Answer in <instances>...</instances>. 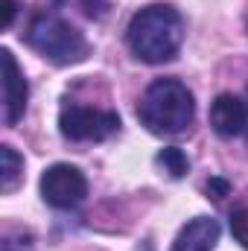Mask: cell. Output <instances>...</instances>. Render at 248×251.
Returning <instances> with one entry per match:
<instances>
[{
  "instance_id": "obj_5",
  "label": "cell",
  "mask_w": 248,
  "mask_h": 251,
  "mask_svg": "<svg viewBox=\"0 0 248 251\" xmlns=\"http://www.w3.org/2000/svg\"><path fill=\"white\" fill-rule=\"evenodd\" d=\"M41 199L56 210H73L88 199V178L73 164H53L41 176Z\"/></svg>"
},
{
  "instance_id": "obj_6",
  "label": "cell",
  "mask_w": 248,
  "mask_h": 251,
  "mask_svg": "<svg viewBox=\"0 0 248 251\" xmlns=\"http://www.w3.org/2000/svg\"><path fill=\"white\" fill-rule=\"evenodd\" d=\"M0 62H3V123L18 126L26 111L29 85H26L24 70L15 62L12 50H0Z\"/></svg>"
},
{
  "instance_id": "obj_1",
  "label": "cell",
  "mask_w": 248,
  "mask_h": 251,
  "mask_svg": "<svg viewBox=\"0 0 248 251\" xmlns=\"http://www.w3.org/2000/svg\"><path fill=\"white\" fill-rule=\"evenodd\" d=\"M125 44L143 64L173 62L184 44V18L170 3H152L131 15L125 26Z\"/></svg>"
},
{
  "instance_id": "obj_14",
  "label": "cell",
  "mask_w": 248,
  "mask_h": 251,
  "mask_svg": "<svg viewBox=\"0 0 248 251\" xmlns=\"http://www.w3.org/2000/svg\"><path fill=\"white\" fill-rule=\"evenodd\" d=\"M246 97H248V88H246Z\"/></svg>"
},
{
  "instance_id": "obj_8",
  "label": "cell",
  "mask_w": 248,
  "mask_h": 251,
  "mask_svg": "<svg viewBox=\"0 0 248 251\" xmlns=\"http://www.w3.org/2000/svg\"><path fill=\"white\" fill-rule=\"evenodd\" d=\"M222 225L213 216H196L178 231L175 243L170 251H213L219 243Z\"/></svg>"
},
{
  "instance_id": "obj_13",
  "label": "cell",
  "mask_w": 248,
  "mask_h": 251,
  "mask_svg": "<svg viewBox=\"0 0 248 251\" xmlns=\"http://www.w3.org/2000/svg\"><path fill=\"white\" fill-rule=\"evenodd\" d=\"M15 12H18V3H15V0H6V21H3V26H6V29L12 26V21H15Z\"/></svg>"
},
{
  "instance_id": "obj_3",
  "label": "cell",
  "mask_w": 248,
  "mask_h": 251,
  "mask_svg": "<svg viewBox=\"0 0 248 251\" xmlns=\"http://www.w3.org/2000/svg\"><path fill=\"white\" fill-rule=\"evenodd\" d=\"M24 41L47 62L67 67V64H79L88 59L91 44L88 38L56 12H38L32 15V21L26 24Z\"/></svg>"
},
{
  "instance_id": "obj_4",
  "label": "cell",
  "mask_w": 248,
  "mask_h": 251,
  "mask_svg": "<svg viewBox=\"0 0 248 251\" xmlns=\"http://www.w3.org/2000/svg\"><path fill=\"white\" fill-rule=\"evenodd\" d=\"M59 131L73 143H99L120 131V117L117 111L91 108L67 100L59 111Z\"/></svg>"
},
{
  "instance_id": "obj_12",
  "label": "cell",
  "mask_w": 248,
  "mask_h": 251,
  "mask_svg": "<svg viewBox=\"0 0 248 251\" xmlns=\"http://www.w3.org/2000/svg\"><path fill=\"white\" fill-rule=\"evenodd\" d=\"M204 193H207V199L222 201L225 196H231V181H228V178H222V176H213V178L204 184Z\"/></svg>"
},
{
  "instance_id": "obj_9",
  "label": "cell",
  "mask_w": 248,
  "mask_h": 251,
  "mask_svg": "<svg viewBox=\"0 0 248 251\" xmlns=\"http://www.w3.org/2000/svg\"><path fill=\"white\" fill-rule=\"evenodd\" d=\"M0 161H3V170H0V190L3 193H12L18 187L21 176H24V158L12 149V146H0Z\"/></svg>"
},
{
  "instance_id": "obj_10",
  "label": "cell",
  "mask_w": 248,
  "mask_h": 251,
  "mask_svg": "<svg viewBox=\"0 0 248 251\" xmlns=\"http://www.w3.org/2000/svg\"><path fill=\"white\" fill-rule=\"evenodd\" d=\"M155 161H158V167L170 178H184L187 173H190V158L184 155V149H178V146H164Z\"/></svg>"
},
{
  "instance_id": "obj_7",
  "label": "cell",
  "mask_w": 248,
  "mask_h": 251,
  "mask_svg": "<svg viewBox=\"0 0 248 251\" xmlns=\"http://www.w3.org/2000/svg\"><path fill=\"white\" fill-rule=\"evenodd\" d=\"M210 126L219 137H240L248 131V105L234 94H219L210 102Z\"/></svg>"
},
{
  "instance_id": "obj_2",
  "label": "cell",
  "mask_w": 248,
  "mask_h": 251,
  "mask_svg": "<svg viewBox=\"0 0 248 251\" xmlns=\"http://www.w3.org/2000/svg\"><path fill=\"white\" fill-rule=\"evenodd\" d=\"M193 117H196L193 91L175 76L155 79L137 102V120L152 134H181L193 126Z\"/></svg>"
},
{
  "instance_id": "obj_11",
  "label": "cell",
  "mask_w": 248,
  "mask_h": 251,
  "mask_svg": "<svg viewBox=\"0 0 248 251\" xmlns=\"http://www.w3.org/2000/svg\"><path fill=\"white\" fill-rule=\"evenodd\" d=\"M231 234L248 251V213H246V207H234L231 210Z\"/></svg>"
}]
</instances>
